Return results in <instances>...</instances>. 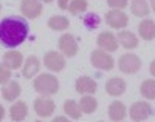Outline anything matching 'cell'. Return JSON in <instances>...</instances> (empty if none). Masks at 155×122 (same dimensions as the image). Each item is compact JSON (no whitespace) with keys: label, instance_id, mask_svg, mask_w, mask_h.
<instances>
[{"label":"cell","instance_id":"obj_24","mask_svg":"<svg viewBox=\"0 0 155 122\" xmlns=\"http://www.w3.org/2000/svg\"><path fill=\"white\" fill-rule=\"evenodd\" d=\"M140 93H141V96H144L146 99H155V80L153 79L144 80L140 87Z\"/></svg>","mask_w":155,"mask_h":122},{"label":"cell","instance_id":"obj_15","mask_svg":"<svg viewBox=\"0 0 155 122\" xmlns=\"http://www.w3.org/2000/svg\"><path fill=\"white\" fill-rule=\"evenodd\" d=\"M39 70H41V62H39V59L36 56H30L23 65V77L31 79L39 73Z\"/></svg>","mask_w":155,"mask_h":122},{"label":"cell","instance_id":"obj_30","mask_svg":"<svg viewBox=\"0 0 155 122\" xmlns=\"http://www.w3.org/2000/svg\"><path fill=\"white\" fill-rule=\"evenodd\" d=\"M70 2H71V0H58V5H59L61 9H68Z\"/></svg>","mask_w":155,"mask_h":122},{"label":"cell","instance_id":"obj_22","mask_svg":"<svg viewBox=\"0 0 155 122\" xmlns=\"http://www.w3.org/2000/svg\"><path fill=\"white\" fill-rule=\"evenodd\" d=\"M64 111H65L71 119H74V120H78L81 117V105L78 104V102H74L73 99H68V101H65V104H64Z\"/></svg>","mask_w":155,"mask_h":122},{"label":"cell","instance_id":"obj_19","mask_svg":"<svg viewBox=\"0 0 155 122\" xmlns=\"http://www.w3.org/2000/svg\"><path fill=\"white\" fill-rule=\"evenodd\" d=\"M138 33H140V36L143 37L144 40L155 39V22L150 20V19L143 20L138 25Z\"/></svg>","mask_w":155,"mask_h":122},{"label":"cell","instance_id":"obj_32","mask_svg":"<svg viewBox=\"0 0 155 122\" xmlns=\"http://www.w3.org/2000/svg\"><path fill=\"white\" fill-rule=\"evenodd\" d=\"M150 5H152V9L155 11V0H150Z\"/></svg>","mask_w":155,"mask_h":122},{"label":"cell","instance_id":"obj_23","mask_svg":"<svg viewBox=\"0 0 155 122\" xmlns=\"http://www.w3.org/2000/svg\"><path fill=\"white\" fill-rule=\"evenodd\" d=\"M68 19L64 17V16H53L48 19V26L51 30H56V31H62V30H67L68 28Z\"/></svg>","mask_w":155,"mask_h":122},{"label":"cell","instance_id":"obj_9","mask_svg":"<svg viewBox=\"0 0 155 122\" xmlns=\"http://www.w3.org/2000/svg\"><path fill=\"white\" fill-rule=\"evenodd\" d=\"M54 102L51 99H45V98H37L34 101V111L37 113L39 117H48L51 116V113H54Z\"/></svg>","mask_w":155,"mask_h":122},{"label":"cell","instance_id":"obj_8","mask_svg":"<svg viewBox=\"0 0 155 122\" xmlns=\"http://www.w3.org/2000/svg\"><path fill=\"white\" fill-rule=\"evenodd\" d=\"M20 12L28 19H37L42 12V3L39 0H23L20 3Z\"/></svg>","mask_w":155,"mask_h":122},{"label":"cell","instance_id":"obj_4","mask_svg":"<svg viewBox=\"0 0 155 122\" xmlns=\"http://www.w3.org/2000/svg\"><path fill=\"white\" fill-rule=\"evenodd\" d=\"M118 66H120V70L126 74H135L141 68V60H140V57L137 56V54L127 53V54H124V56L120 57Z\"/></svg>","mask_w":155,"mask_h":122},{"label":"cell","instance_id":"obj_3","mask_svg":"<svg viewBox=\"0 0 155 122\" xmlns=\"http://www.w3.org/2000/svg\"><path fill=\"white\" fill-rule=\"evenodd\" d=\"M90 60H92V65L98 70H112L113 65H115V60L113 57L110 56L109 53H106L104 50H95L90 56Z\"/></svg>","mask_w":155,"mask_h":122},{"label":"cell","instance_id":"obj_1","mask_svg":"<svg viewBox=\"0 0 155 122\" xmlns=\"http://www.w3.org/2000/svg\"><path fill=\"white\" fill-rule=\"evenodd\" d=\"M30 25L20 16H8L0 22V42L5 48H16L28 37Z\"/></svg>","mask_w":155,"mask_h":122},{"label":"cell","instance_id":"obj_13","mask_svg":"<svg viewBox=\"0 0 155 122\" xmlns=\"http://www.w3.org/2000/svg\"><path fill=\"white\" fill-rule=\"evenodd\" d=\"M126 82L124 79L120 77H112L110 80H107L106 84V91L110 94V96H121V94L126 91Z\"/></svg>","mask_w":155,"mask_h":122},{"label":"cell","instance_id":"obj_17","mask_svg":"<svg viewBox=\"0 0 155 122\" xmlns=\"http://www.w3.org/2000/svg\"><path fill=\"white\" fill-rule=\"evenodd\" d=\"M126 105L123 102H118V101H115L109 105V117L112 120H124L126 119Z\"/></svg>","mask_w":155,"mask_h":122},{"label":"cell","instance_id":"obj_25","mask_svg":"<svg viewBox=\"0 0 155 122\" xmlns=\"http://www.w3.org/2000/svg\"><path fill=\"white\" fill-rule=\"evenodd\" d=\"M79 105H81V110H82V113L90 114V113H93V111L96 110L98 102H96V99H95V98H92V96H84V98L81 99Z\"/></svg>","mask_w":155,"mask_h":122},{"label":"cell","instance_id":"obj_27","mask_svg":"<svg viewBox=\"0 0 155 122\" xmlns=\"http://www.w3.org/2000/svg\"><path fill=\"white\" fill-rule=\"evenodd\" d=\"M87 8H88V3L85 2V0H71L70 6H68V11L74 16H79L84 11H87Z\"/></svg>","mask_w":155,"mask_h":122},{"label":"cell","instance_id":"obj_20","mask_svg":"<svg viewBox=\"0 0 155 122\" xmlns=\"http://www.w3.org/2000/svg\"><path fill=\"white\" fill-rule=\"evenodd\" d=\"M130 9H132V14L137 16V17H144L149 14V3L146 0H132L130 3Z\"/></svg>","mask_w":155,"mask_h":122},{"label":"cell","instance_id":"obj_2","mask_svg":"<svg viewBox=\"0 0 155 122\" xmlns=\"http://www.w3.org/2000/svg\"><path fill=\"white\" fill-rule=\"evenodd\" d=\"M34 90L44 96H51L56 94L59 90V80L53 74H41L34 79Z\"/></svg>","mask_w":155,"mask_h":122},{"label":"cell","instance_id":"obj_10","mask_svg":"<svg viewBox=\"0 0 155 122\" xmlns=\"http://www.w3.org/2000/svg\"><path fill=\"white\" fill-rule=\"evenodd\" d=\"M59 50L65 54L67 57H73L78 53V43L71 34H64L59 39Z\"/></svg>","mask_w":155,"mask_h":122},{"label":"cell","instance_id":"obj_21","mask_svg":"<svg viewBox=\"0 0 155 122\" xmlns=\"http://www.w3.org/2000/svg\"><path fill=\"white\" fill-rule=\"evenodd\" d=\"M22 93V88L19 85V82L16 80H11V82L3 88V98L6 101H16L19 98V94Z\"/></svg>","mask_w":155,"mask_h":122},{"label":"cell","instance_id":"obj_5","mask_svg":"<svg viewBox=\"0 0 155 122\" xmlns=\"http://www.w3.org/2000/svg\"><path fill=\"white\" fill-rule=\"evenodd\" d=\"M44 63L51 71H62L65 68V57L56 51H48L44 56Z\"/></svg>","mask_w":155,"mask_h":122},{"label":"cell","instance_id":"obj_12","mask_svg":"<svg viewBox=\"0 0 155 122\" xmlns=\"http://www.w3.org/2000/svg\"><path fill=\"white\" fill-rule=\"evenodd\" d=\"M76 91L82 94H93L96 91V82L88 76H81L76 80Z\"/></svg>","mask_w":155,"mask_h":122},{"label":"cell","instance_id":"obj_14","mask_svg":"<svg viewBox=\"0 0 155 122\" xmlns=\"http://www.w3.org/2000/svg\"><path fill=\"white\" fill-rule=\"evenodd\" d=\"M27 114H28V105L25 104V102H22V101L12 104V107L9 108L11 120H16V122L23 120L25 117H27Z\"/></svg>","mask_w":155,"mask_h":122},{"label":"cell","instance_id":"obj_26","mask_svg":"<svg viewBox=\"0 0 155 122\" xmlns=\"http://www.w3.org/2000/svg\"><path fill=\"white\" fill-rule=\"evenodd\" d=\"M82 22H84L85 28H87L88 31H92V30H96L98 26H99L101 17H99L98 14H95V12H90V14H85V16H84Z\"/></svg>","mask_w":155,"mask_h":122},{"label":"cell","instance_id":"obj_11","mask_svg":"<svg viewBox=\"0 0 155 122\" xmlns=\"http://www.w3.org/2000/svg\"><path fill=\"white\" fill-rule=\"evenodd\" d=\"M96 43L104 51H116V48H118V39L112 33H101L96 39Z\"/></svg>","mask_w":155,"mask_h":122},{"label":"cell","instance_id":"obj_18","mask_svg":"<svg viewBox=\"0 0 155 122\" xmlns=\"http://www.w3.org/2000/svg\"><path fill=\"white\" fill-rule=\"evenodd\" d=\"M116 39H118V43L123 45L126 50H134V48L138 47V39L130 31H121Z\"/></svg>","mask_w":155,"mask_h":122},{"label":"cell","instance_id":"obj_16","mask_svg":"<svg viewBox=\"0 0 155 122\" xmlns=\"http://www.w3.org/2000/svg\"><path fill=\"white\" fill-rule=\"evenodd\" d=\"M3 63L11 70H19L20 65L23 63V56L19 51H9L3 56Z\"/></svg>","mask_w":155,"mask_h":122},{"label":"cell","instance_id":"obj_6","mask_svg":"<svg viewBox=\"0 0 155 122\" xmlns=\"http://www.w3.org/2000/svg\"><path fill=\"white\" fill-rule=\"evenodd\" d=\"M152 113H153V110H152V107L147 102H135L130 107V119L137 120V122L146 120Z\"/></svg>","mask_w":155,"mask_h":122},{"label":"cell","instance_id":"obj_31","mask_svg":"<svg viewBox=\"0 0 155 122\" xmlns=\"http://www.w3.org/2000/svg\"><path fill=\"white\" fill-rule=\"evenodd\" d=\"M149 70H150V74H152V76H155V60L150 63V68H149Z\"/></svg>","mask_w":155,"mask_h":122},{"label":"cell","instance_id":"obj_7","mask_svg":"<svg viewBox=\"0 0 155 122\" xmlns=\"http://www.w3.org/2000/svg\"><path fill=\"white\" fill-rule=\"evenodd\" d=\"M106 22H107L109 26L118 30V28H124V26L127 25L129 17H127L126 12H123L120 9H112L106 14Z\"/></svg>","mask_w":155,"mask_h":122},{"label":"cell","instance_id":"obj_29","mask_svg":"<svg viewBox=\"0 0 155 122\" xmlns=\"http://www.w3.org/2000/svg\"><path fill=\"white\" fill-rule=\"evenodd\" d=\"M107 5L115 9H123L127 6V0H107Z\"/></svg>","mask_w":155,"mask_h":122},{"label":"cell","instance_id":"obj_33","mask_svg":"<svg viewBox=\"0 0 155 122\" xmlns=\"http://www.w3.org/2000/svg\"><path fill=\"white\" fill-rule=\"evenodd\" d=\"M42 2H53V0H42Z\"/></svg>","mask_w":155,"mask_h":122},{"label":"cell","instance_id":"obj_28","mask_svg":"<svg viewBox=\"0 0 155 122\" xmlns=\"http://www.w3.org/2000/svg\"><path fill=\"white\" fill-rule=\"evenodd\" d=\"M9 77H11V71L8 70V66L5 63H2V66H0V84L5 85L9 80Z\"/></svg>","mask_w":155,"mask_h":122}]
</instances>
